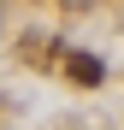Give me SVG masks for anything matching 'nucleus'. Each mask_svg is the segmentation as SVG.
<instances>
[{
	"instance_id": "obj_1",
	"label": "nucleus",
	"mask_w": 124,
	"mask_h": 130,
	"mask_svg": "<svg viewBox=\"0 0 124 130\" xmlns=\"http://www.w3.org/2000/svg\"><path fill=\"white\" fill-rule=\"evenodd\" d=\"M65 77L77 83V89H95V83L107 77V65H100L95 53H65Z\"/></svg>"
}]
</instances>
